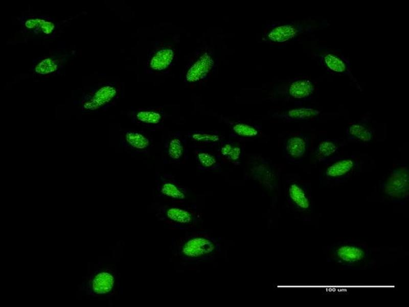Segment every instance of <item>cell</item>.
<instances>
[{
    "label": "cell",
    "instance_id": "obj_1",
    "mask_svg": "<svg viewBox=\"0 0 409 307\" xmlns=\"http://www.w3.org/2000/svg\"><path fill=\"white\" fill-rule=\"evenodd\" d=\"M172 253L182 261L196 264L212 259L221 252V244L206 231H186L183 236L172 238Z\"/></svg>",
    "mask_w": 409,
    "mask_h": 307
},
{
    "label": "cell",
    "instance_id": "obj_2",
    "mask_svg": "<svg viewBox=\"0 0 409 307\" xmlns=\"http://www.w3.org/2000/svg\"><path fill=\"white\" fill-rule=\"evenodd\" d=\"M157 219L165 225L182 230L196 229L201 222V217L197 210V205L185 201H171L152 204Z\"/></svg>",
    "mask_w": 409,
    "mask_h": 307
},
{
    "label": "cell",
    "instance_id": "obj_3",
    "mask_svg": "<svg viewBox=\"0 0 409 307\" xmlns=\"http://www.w3.org/2000/svg\"><path fill=\"white\" fill-rule=\"evenodd\" d=\"M326 260L346 268H358L368 264L371 251L368 246L357 240H344L328 246Z\"/></svg>",
    "mask_w": 409,
    "mask_h": 307
},
{
    "label": "cell",
    "instance_id": "obj_4",
    "mask_svg": "<svg viewBox=\"0 0 409 307\" xmlns=\"http://www.w3.org/2000/svg\"><path fill=\"white\" fill-rule=\"evenodd\" d=\"M322 164L320 180L323 183L332 185L348 181L361 168L358 159L354 155H338Z\"/></svg>",
    "mask_w": 409,
    "mask_h": 307
},
{
    "label": "cell",
    "instance_id": "obj_5",
    "mask_svg": "<svg viewBox=\"0 0 409 307\" xmlns=\"http://www.w3.org/2000/svg\"><path fill=\"white\" fill-rule=\"evenodd\" d=\"M284 196L290 209L305 221L311 219L313 202L310 186L306 182L290 178L285 180Z\"/></svg>",
    "mask_w": 409,
    "mask_h": 307
},
{
    "label": "cell",
    "instance_id": "obj_6",
    "mask_svg": "<svg viewBox=\"0 0 409 307\" xmlns=\"http://www.w3.org/2000/svg\"><path fill=\"white\" fill-rule=\"evenodd\" d=\"M382 195L387 201L405 205L409 198V169L407 165L401 164L393 169L379 187Z\"/></svg>",
    "mask_w": 409,
    "mask_h": 307
},
{
    "label": "cell",
    "instance_id": "obj_7",
    "mask_svg": "<svg viewBox=\"0 0 409 307\" xmlns=\"http://www.w3.org/2000/svg\"><path fill=\"white\" fill-rule=\"evenodd\" d=\"M247 166L249 178L270 191L278 188L279 172L268 159L259 155H252L249 158Z\"/></svg>",
    "mask_w": 409,
    "mask_h": 307
},
{
    "label": "cell",
    "instance_id": "obj_8",
    "mask_svg": "<svg viewBox=\"0 0 409 307\" xmlns=\"http://www.w3.org/2000/svg\"><path fill=\"white\" fill-rule=\"evenodd\" d=\"M120 285L118 272L110 268H103L94 272L88 280L85 290L94 296L108 297L112 295Z\"/></svg>",
    "mask_w": 409,
    "mask_h": 307
},
{
    "label": "cell",
    "instance_id": "obj_9",
    "mask_svg": "<svg viewBox=\"0 0 409 307\" xmlns=\"http://www.w3.org/2000/svg\"><path fill=\"white\" fill-rule=\"evenodd\" d=\"M323 26V23L310 20L283 24L274 27L264 35L262 39L273 43L287 42L303 32H311Z\"/></svg>",
    "mask_w": 409,
    "mask_h": 307
},
{
    "label": "cell",
    "instance_id": "obj_10",
    "mask_svg": "<svg viewBox=\"0 0 409 307\" xmlns=\"http://www.w3.org/2000/svg\"><path fill=\"white\" fill-rule=\"evenodd\" d=\"M122 147L132 156L148 155L153 146L152 137L144 130L125 129L121 135Z\"/></svg>",
    "mask_w": 409,
    "mask_h": 307
},
{
    "label": "cell",
    "instance_id": "obj_11",
    "mask_svg": "<svg viewBox=\"0 0 409 307\" xmlns=\"http://www.w3.org/2000/svg\"><path fill=\"white\" fill-rule=\"evenodd\" d=\"M310 143L309 135L302 133L291 134L284 140L283 157L289 163H301L308 152Z\"/></svg>",
    "mask_w": 409,
    "mask_h": 307
},
{
    "label": "cell",
    "instance_id": "obj_12",
    "mask_svg": "<svg viewBox=\"0 0 409 307\" xmlns=\"http://www.w3.org/2000/svg\"><path fill=\"white\" fill-rule=\"evenodd\" d=\"M155 182L158 198L171 201H185L188 195L187 187L181 185L171 174L156 172Z\"/></svg>",
    "mask_w": 409,
    "mask_h": 307
},
{
    "label": "cell",
    "instance_id": "obj_13",
    "mask_svg": "<svg viewBox=\"0 0 409 307\" xmlns=\"http://www.w3.org/2000/svg\"><path fill=\"white\" fill-rule=\"evenodd\" d=\"M188 145L185 135L175 131L167 137L164 143L163 163L180 164L187 157Z\"/></svg>",
    "mask_w": 409,
    "mask_h": 307
},
{
    "label": "cell",
    "instance_id": "obj_14",
    "mask_svg": "<svg viewBox=\"0 0 409 307\" xmlns=\"http://www.w3.org/2000/svg\"><path fill=\"white\" fill-rule=\"evenodd\" d=\"M319 62L328 72L333 75L347 76L351 80L357 83L351 73L349 60L339 52L325 50L319 56Z\"/></svg>",
    "mask_w": 409,
    "mask_h": 307
},
{
    "label": "cell",
    "instance_id": "obj_15",
    "mask_svg": "<svg viewBox=\"0 0 409 307\" xmlns=\"http://www.w3.org/2000/svg\"><path fill=\"white\" fill-rule=\"evenodd\" d=\"M165 119L164 112L156 107L133 109L130 115L132 123L151 130L163 128Z\"/></svg>",
    "mask_w": 409,
    "mask_h": 307
},
{
    "label": "cell",
    "instance_id": "obj_16",
    "mask_svg": "<svg viewBox=\"0 0 409 307\" xmlns=\"http://www.w3.org/2000/svg\"><path fill=\"white\" fill-rule=\"evenodd\" d=\"M213 56L207 51L202 52L191 61L184 72V79L188 83H194L204 79L214 66Z\"/></svg>",
    "mask_w": 409,
    "mask_h": 307
},
{
    "label": "cell",
    "instance_id": "obj_17",
    "mask_svg": "<svg viewBox=\"0 0 409 307\" xmlns=\"http://www.w3.org/2000/svg\"><path fill=\"white\" fill-rule=\"evenodd\" d=\"M315 87L314 83L306 78H299L289 83L283 92L285 100L301 103L312 99Z\"/></svg>",
    "mask_w": 409,
    "mask_h": 307
},
{
    "label": "cell",
    "instance_id": "obj_18",
    "mask_svg": "<svg viewBox=\"0 0 409 307\" xmlns=\"http://www.w3.org/2000/svg\"><path fill=\"white\" fill-rule=\"evenodd\" d=\"M348 141L367 144L374 138V130L370 124V118L365 116L349 125L345 130Z\"/></svg>",
    "mask_w": 409,
    "mask_h": 307
},
{
    "label": "cell",
    "instance_id": "obj_19",
    "mask_svg": "<svg viewBox=\"0 0 409 307\" xmlns=\"http://www.w3.org/2000/svg\"><path fill=\"white\" fill-rule=\"evenodd\" d=\"M224 121L230 126V138L239 142L257 139L262 133V125L260 124L229 120Z\"/></svg>",
    "mask_w": 409,
    "mask_h": 307
},
{
    "label": "cell",
    "instance_id": "obj_20",
    "mask_svg": "<svg viewBox=\"0 0 409 307\" xmlns=\"http://www.w3.org/2000/svg\"><path fill=\"white\" fill-rule=\"evenodd\" d=\"M188 147L212 148L217 147L223 140L218 131L191 130L185 135Z\"/></svg>",
    "mask_w": 409,
    "mask_h": 307
},
{
    "label": "cell",
    "instance_id": "obj_21",
    "mask_svg": "<svg viewBox=\"0 0 409 307\" xmlns=\"http://www.w3.org/2000/svg\"><path fill=\"white\" fill-rule=\"evenodd\" d=\"M174 56L175 52L172 48L169 46L157 47L149 53L147 68L153 71H163L172 65Z\"/></svg>",
    "mask_w": 409,
    "mask_h": 307
},
{
    "label": "cell",
    "instance_id": "obj_22",
    "mask_svg": "<svg viewBox=\"0 0 409 307\" xmlns=\"http://www.w3.org/2000/svg\"><path fill=\"white\" fill-rule=\"evenodd\" d=\"M344 145L343 140L324 139L319 142L313 153V158L317 163L322 164L339 155Z\"/></svg>",
    "mask_w": 409,
    "mask_h": 307
},
{
    "label": "cell",
    "instance_id": "obj_23",
    "mask_svg": "<svg viewBox=\"0 0 409 307\" xmlns=\"http://www.w3.org/2000/svg\"><path fill=\"white\" fill-rule=\"evenodd\" d=\"M194 155L199 170L210 171L221 169L222 160L216 150L207 148H195Z\"/></svg>",
    "mask_w": 409,
    "mask_h": 307
},
{
    "label": "cell",
    "instance_id": "obj_24",
    "mask_svg": "<svg viewBox=\"0 0 409 307\" xmlns=\"http://www.w3.org/2000/svg\"><path fill=\"white\" fill-rule=\"evenodd\" d=\"M321 112L311 106H300L281 112H276L272 115L274 118L282 120L287 122L308 121L317 117Z\"/></svg>",
    "mask_w": 409,
    "mask_h": 307
},
{
    "label": "cell",
    "instance_id": "obj_25",
    "mask_svg": "<svg viewBox=\"0 0 409 307\" xmlns=\"http://www.w3.org/2000/svg\"><path fill=\"white\" fill-rule=\"evenodd\" d=\"M216 151L221 160L223 159L235 166H239L242 162L244 149L237 141L222 140Z\"/></svg>",
    "mask_w": 409,
    "mask_h": 307
},
{
    "label": "cell",
    "instance_id": "obj_26",
    "mask_svg": "<svg viewBox=\"0 0 409 307\" xmlns=\"http://www.w3.org/2000/svg\"><path fill=\"white\" fill-rule=\"evenodd\" d=\"M116 89L110 85H107L98 90L89 101L84 105L86 109H95L100 108L111 101L116 96Z\"/></svg>",
    "mask_w": 409,
    "mask_h": 307
},
{
    "label": "cell",
    "instance_id": "obj_27",
    "mask_svg": "<svg viewBox=\"0 0 409 307\" xmlns=\"http://www.w3.org/2000/svg\"><path fill=\"white\" fill-rule=\"evenodd\" d=\"M25 25L28 29H34L47 34L51 33L55 27L53 23L38 18L28 20Z\"/></svg>",
    "mask_w": 409,
    "mask_h": 307
},
{
    "label": "cell",
    "instance_id": "obj_28",
    "mask_svg": "<svg viewBox=\"0 0 409 307\" xmlns=\"http://www.w3.org/2000/svg\"><path fill=\"white\" fill-rule=\"evenodd\" d=\"M57 65L51 58H47L42 60L35 67V71L41 74H46L55 71Z\"/></svg>",
    "mask_w": 409,
    "mask_h": 307
}]
</instances>
